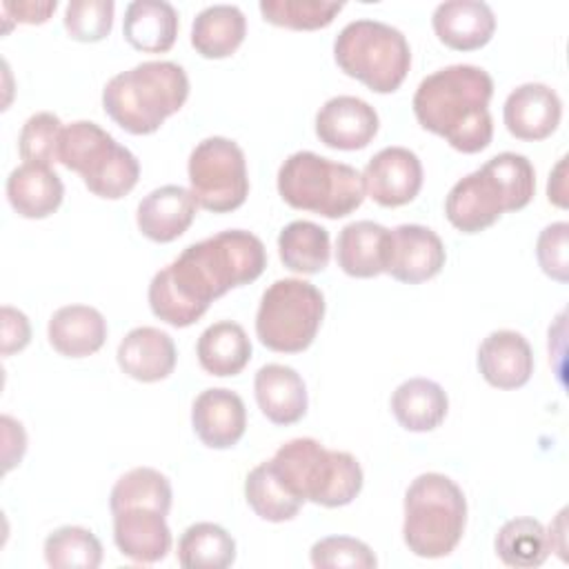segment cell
<instances>
[{
	"label": "cell",
	"mask_w": 569,
	"mask_h": 569,
	"mask_svg": "<svg viewBox=\"0 0 569 569\" xmlns=\"http://www.w3.org/2000/svg\"><path fill=\"white\" fill-rule=\"evenodd\" d=\"M267 249L244 229H227L182 249L149 282V307L171 327H189L229 289L260 278Z\"/></svg>",
	"instance_id": "obj_1"
},
{
	"label": "cell",
	"mask_w": 569,
	"mask_h": 569,
	"mask_svg": "<svg viewBox=\"0 0 569 569\" xmlns=\"http://www.w3.org/2000/svg\"><path fill=\"white\" fill-rule=\"evenodd\" d=\"M491 76L476 64H449L422 78L411 107L422 129L445 138L456 151L478 153L491 144Z\"/></svg>",
	"instance_id": "obj_2"
},
{
	"label": "cell",
	"mask_w": 569,
	"mask_h": 569,
	"mask_svg": "<svg viewBox=\"0 0 569 569\" xmlns=\"http://www.w3.org/2000/svg\"><path fill=\"white\" fill-rule=\"evenodd\" d=\"M189 98L187 71L171 60H147L116 73L102 89L104 113L124 131L147 136L182 109Z\"/></svg>",
	"instance_id": "obj_3"
},
{
	"label": "cell",
	"mask_w": 569,
	"mask_h": 569,
	"mask_svg": "<svg viewBox=\"0 0 569 569\" xmlns=\"http://www.w3.org/2000/svg\"><path fill=\"white\" fill-rule=\"evenodd\" d=\"M280 482L302 502L345 507L362 489L365 473L356 456L322 447L316 438H293L269 460Z\"/></svg>",
	"instance_id": "obj_4"
},
{
	"label": "cell",
	"mask_w": 569,
	"mask_h": 569,
	"mask_svg": "<svg viewBox=\"0 0 569 569\" xmlns=\"http://www.w3.org/2000/svg\"><path fill=\"white\" fill-rule=\"evenodd\" d=\"M467 498L445 473L427 471L411 480L405 493L402 538L413 556L445 558L462 540Z\"/></svg>",
	"instance_id": "obj_5"
},
{
	"label": "cell",
	"mask_w": 569,
	"mask_h": 569,
	"mask_svg": "<svg viewBox=\"0 0 569 569\" xmlns=\"http://www.w3.org/2000/svg\"><path fill=\"white\" fill-rule=\"evenodd\" d=\"M278 193L293 209L336 220L362 204L365 184L351 164L313 151H296L278 169Z\"/></svg>",
	"instance_id": "obj_6"
},
{
	"label": "cell",
	"mask_w": 569,
	"mask_h": 569,
	"mask_svg": "<svg viewBox=\"0 0 569 569\" xmlns=\"http://www.w3.org/2000/svg\"><path fill=\"white\" fill-rule=\"evenodd\" d=\"M336 64L376 93L396 91L411 67L405 33L387 22L360 18L347 22L333 42Z\"/></svg>",
	"instance_id": "obj_7"
},
{
	"label": "cell",
	"mask_w": 569,
	"mask_h": 569,
	"mask_svg": "<svg viewBox=\"0 0 569 569\" xmlns=\"http://www.w3.org/2000/svg\"><path fill=\"white\" fill-rule=\"evenodd\" d=\"M58 162L80 173L84 187L107 200L127 196L140 178L138 158L91 120H76L62 129Z\"/></svg>",
	"instance_id": "obj_8"
},
{
	"label": "cell",
	"mask_w": 569,
	"mask_h": 569,
	"mask_svg": "<svg viewBox=\"0 0 569 569\" xmlns=\"http://www.w3.org/2000/svg\"><path fill=\"white\" fill-rule=\"evenodd\" d=\"M325 318L322 291L302 278H280L271 282L258 305L256 336L278 353L305 351Z\"/></svg>",
	"instance_id": "obj_9"
},
{
	"label": "cell",
	"mask_w": 569,
	"mask_h": 569,
	"mask_svg": "<svg viewBox=\"0 0 569 569\" xmlns=\"http://www.w3.org/2000/svg\"><path fill=\"white\" fill-rule=\"evenodd\" d=\"M189 184L196 202L213 213L238 209L249 196L244 151L238 142L211 136L200 140L189 156Z\"/></svg>",
	"instance_id": "obj_10"
},
{
	"label": "cell",
	"mask_w": 569,
	"mask_h": 569,
	"mask_svg": "<svg viewBox=\"0 0 569 569\" xmlns=\"http://www.w3.org/2000/svg\"><path fill=\"white\" fill-rule=\"evenodd\" d=\"M505 211H513L511 198L487 162L460 178L445 198V216L462 233L485 231Z\"/></svg>",
	"instance_id": "obj_11"
},
{
	"label": "cell",
	"mask_w": 569,
	"mask_h": 569,
	"mask_svg": "<svg viewBox=\"0 0 569 569\" xmlns=\"http://www.w3.org/2000/svg\"><path fill=\"white\" fill-rule=\"evenodd\" d=\"M445 260V244L433 229L425 224H398L389 229L385 273L398 282H425L440 273Z\"/></svg>",
	"instance_id": "obj_12"
},
{
	"label": "cell",
	"mask_w": 569,
	"mask_h": 569,
	"mask_svg": "<svg viewBox=\"0 0 569 569\" xmlns=\"http://www.w3.org/2000/svg\"><path fill=\"white\" fill-rule=\"evenodd\" d=\"M360 176L365 193L380 207H402L422 189V162L407 147L380 149Z\"/></svg>",
	"instance_id": "obj_13"
},
{
	"label": "cell",
	"mask_w": 569,
	"mask_h": 569,
	"mask_svg": "<svg viewBox=\"0 0 569 569\" xmlns=\"http://www.w3.org/2000/svg\"><path fill=\"white\" fill-rule=\"evenodd\" d=\"M376 109L356 96L329 98L316 113V136L340 151L365 149L378 133Z\"/></svg>",
	"instance_id": "obj_14"
},
{
	"label": "cell",
	"mask_w": 569,
	"mask_h": 569,
	"mask_svg": "<svg viewBox=\"0 0 569 569\" xmlns=\"http://www.w3.org/2000/svg\"><path fill=\"white\" fill-rule=\"evenodd\" d=\"M562 118L560 96L542 82H525L516 87L502 107V120L507 131L518 140H545L549 138Z\"/></svg>",
	"instance_id": "obj_15"
},
{
	"label": "cell",
	"mask_w": 569,
	"mask_h": 569,
	"mask_svg": "<svg viewBox=\"0 0 569 569\" xmlns=\"http://www.w3.org/2000/svg\"><path fill=\"white\" fill-rule=\"evenodd\" d=\"M113 542L131 562L153 565L167 558L173 538L162 511L129 507L113 513Z\"/></svg>",
	"instance_id": "obj_16"
},
{
	"label": "cell",
	"mask_w": 569,
	"mask_h": 569,
	"mask_svg": "<svg viewBox=\"0 0 569 569\" xmlns=\"http://www.w3.org/2000/svg\"><path fill=\"white\" fill-rule=\"evenodd\" d=\"M196 436L209 449H229L238 445L247 429V409L242 398L224 387L204 389L191 407Z\"/></svg>",
	"instance_id": "obj_17"
},
{
	"label": "cell",
	"mask_w": 569,
	"mask_h": 569,
	"mask_svg": "<svg viewBox=\"0 0 569 569\" xmlns=\"http://www.w3.org/2000/svg\"><path fill=\"white\" fill-rule=\"evenodd\" d=\"M478 369L491 387L518 389L533 373V351L522 333L498 329L480 342Z\"/></svg>",
	"instance_id": "obj_18"
},
{
	"label": "cell",
	"mask_w": 569,
	"mask_h": 569,
	"mask_svg": "<svg viewBox=\"0 0 569 569\" xmlns=\"http://www.w3.org/2000/svg\"><path fill=\"white\" fill-rule=\"evenodd\" d=\"M196 198L180 184H162L149 191L136 211L142 236L153 242H171L180 238L196 218Z\"/></svg>",
	"instance_id": "obj_19"
},
{
	"label": "cell",
	"mask_w": 569,
	"mask_h": 569,
	"mask_svg": "<svg viewBox=\"0 0 569 569\" xmlns=\"http://www.w3.org/2000/svg\"><path fill=\"white\" fill-rule=\"evenodd\" d=\"M433 31L442 44L456 51L485 47L496 31V16L482 0H447L433 9Z\"/></svg>",
	"instance_id": "obj_20"
},
{
	"label": "cell",
	"mask_w": 569,
	"mask_h": 569,
	"mask_svg": "<svg viewBox=\"0 0 569 569\" xmlns=\"http://www.w3.org/2000/svg\"><path fill=\"white\" fill-rule=\"evenodd\" d=\"M120 369L140 382H158L173 373L176 345L167 331L156 327H136L118 345Z\"/></svg>",
	"instance_id": "obj_21"
},
{
	"label": "cell",
	"mask_w": 569,
	"mask_h": 569,
	"mask_svg": "<svg viewBox=\"0 0 569 569\" xmlns=\"http://www.w3.org/2000/svg\"><path fill=\"white\" fill-rule=\"evenodd\" d=\"M256 402L273 425H293L307 413V387L302 376L287 365H264L253 378Z\"/></svg>",
	"instance_id": "obj_22"
},
{
	"label": "cell",
	"mask_w": 569,
	"mask_h": 569,
	"mask_svg": "<svg viewBox=\"0 0 569 569\" xmlns=\"http://www.w3.org/2000/svg\"><path fill=\"white\" fill-rule=\"evenodd\" d=\"M49 345L67 358H84L102 349L107 340L104 316L89 305H64L47 325Z\"/></svg>",
	"instance_id": "obj_23"
},
{
	"label": "cell",
	"mask_w": 569,
	"mask_h": 569,
	"mask_svg": "<svg viewBox=\"0 0 569 569\" xmlns=\"http://www.w3.org/2000/svg\"><path fill=\"white\" fill-rule=\"evenodd\" d=\"M7 198L18 216L40 220L60 207L64 184L49 164L22 162L7 178Z\"/></svg>",
	"instance_id": "obj_24"
},
{
	"label": "cell",
	"mask_w": 569,
	"mask_h": 569,
	"mask_svg": "<svg viewBox=\"0 0 569 569\" xmlns=\"http://www.w3.org/2000/svg\"><path fill=\"white\" fill-rule=\"evenodd\" d=\"M389 229L373 220H356L340 229L336 242L338 267L351 278L385 273Z\"/></svg>",
	"instance_id": "obj_25"
},
{
	"label": "cell",
	"mask_w": 569,
	"mask_h": 569,
	"mask_svg": "<svg viewBox=\"0 0 569 569\" xmlns=\"http://www.w3.org/2000/svg\"><path fill=\"white\" fill-rule=\"evenodd\" d=\"M178 11L167 0H133L124 9V40L147 53H164L178 38Z\"/></svg>",
	"instance_id": "obj_26"
},
{
	"label": "cell",
	"mask_w": 569,
	"mask_h": 569,
	"mask_svg": "<svg viewBox=\"0 0 569 569\" xmlns=\"http://www.w3.org/2000/svg\"><path fill=\"white\" fill-rule=\"evenodd\" d=\"M449 409L445 389L429 378H409L391 393V411L407 431H431L440 427Z\"/></svg>",
	"instance_id": "obj_27"
},
{
	"label": "cell",
	"mask_w": 569,
	"mask_h": 569,
	"mask_svg": "<svg viewBox=\"0 0 569 569\" xmlns=\"http://www.w3.org/2000/svg\"><path fill=\"white\" fill-rule=\"evenodd\" d=\"M200 367L218 378L238 376L251 360V340L233 320L209 325L196 345Z\"/></svg>",
	"instance_id": "obj_28"
},
{
	"label": "cell",
	"mask_w": 569,
	"mask_h": 569,
	"mask_svg": "<svg viewBox=\"0 0 569 569\" xmlns=\"http://www.w3.org/2000/svg\"><path fill=\"white\" fill-rule=\"evenodd\" d=\"M247 36V18L236 4H209L191 22V44L202 58L231 56Z\"/></svg>",
	"instance_id": "obj_29"
},
{
	"label": "cell",
	"mask_w": 569,
	"mask_h": 569,
	"mask_svg": "<svg viewBox=\"0 0 569 569\" xmlns=\"http://www.w3.org/2000/svg\"><path fill=\"white\" fill-rule=\"evenodd\" d=\"M278 253L296 273H320L331 258L329 231L311 220H293L278 236Z\"/></svg>",
	"instance_id": "obj_30"
},
{
	"label": "cell",
	"mask_w": 569,
	"mask_h": 569,
	"mask_svg": "<svg viewBox=\"0 0 569 569\" xmlns=\"http://www.w3.org/2000/svg\"><path fill=\"white\" fill-rule=\"evenodd\" d=\"M236 560V540L216 522L189 525L178 540V562L184 569H224Z\"/></svg>",
	"instance_id": "obj_31"
},
{
	"label": "cell",
	"mask_w": 569,
	"mask_h": 569,
	"mask_svg": "<svg viewBox=\"0 0 569 569\" xmlns=\"http://www.w3.org/2000/svg\"><path fill=\"white\" fill-rule=\"evenodd\" d=\"M496 553L507 567H540L551 553L549 533L536 518L507 520L496 533Z\"/></svg>",
	"instance_id": "obj_32"
},
{
	"label": "cell",
	"mask_w": 569,
	"mask_h": 569,
	"mask_svg": "<svg viewBox=\"0 0 569 569\" xmlns=\"http://www.w3.org/2000/svg\"><path fill=\"white\" fill-rule=\"evenodd\" d=\"M244 498L253 513L267 522H287L305 505L276 476L269 460L256 465L244 480Z\"/></svg>",
	"instance_id": "obj_33"
},
{
	"label": "cell",
	"mask_w": 569,
	"mask_h": 569,
	"mask_svg": "<svg viewBox=\"0 0 569 569\" xmlns=\"http://www.w3.org/2000/svg\"><path fill=\"white\" fill-rule=\"evenodd\" d=\"M173 491L164 473L153 467H136L120 476L109 496L111 513L129 507H151L164 516L171 509Z\"/></svg>",
	"instance_id": "obj_34"
},
{
	"label": "cell",
	"mask_w": 569,
	"mask_h": 569,
	"mask_svg": "<svg viewBox=\"0 0 569 569\" xmlns=\"http://www.w3.org/2000/svg\"><path fill=\"white\" fill-rule=\"evenodd\" d=\"M44 560L53 569H96L102 562V545L93 531L64 525L44 538Z\"/></svg>",
	"instance_id": "obj_35"
},
{
	"label": "cell",
	"mask_w": 569,
	"mask_h": 569,
	"mask_svg": "<svg viewBox=\"0 0 569 569\" xmlns=\"http://www.w3.org/2000/svg\"><path fill=\"white\" fill-rule=\"evenodd\" d=\"M342 7V2L325 0H262L260 13L271 24L296 31H311L331 24Z\"/></svg>",
	"instance_id": "obj_36"
},
{
	"label": "cell",
	"mask_w": 569,
	"mask_h": 569,
	"mask_svg": "<svg viewBox=\"0 0 569 569\" xmlns=\"http://www.w3.org/2000/svg\"><path fill=\"white\" fill-rule=\"evenodd\" d=\"M64 124L51 111H38L27 118L18 136V151L24 162H58V144Z\"/></svg>",
	"instance_id": "obj_37"
},
{
	"label": "cell",
	"mask_w": 569,
	"mask_h": 569,
	"mask_svg": "<svg viewBox=\"0 0 569 569\" xmlns=\"http://www.w3.org/2000/svg\"><path fill=\"white\" fill-rule=\"evenodd\" d=\"M309 558L316 569H373L378 565V558L373 556L371 547L351 536L320 538L318 542H313Z\"/></svg>",
	"instance_id": "obj_38"
},
{
	"label": "cell",
	"mask_w": 569,
	"mask_h": 569,
	"mask_svg": "<svg viewBox=\"0 0 569 569\" xmlns=\"http://www.w3.org/2000/svg\"><path fill=\"white\" fill-rule=\"evenodd\" d=\"M113 0H71L64 9V29L73 40L98 42L113 27Z\"/></svg>",
	"instance_id": "obj_39"
},
{
	"label": "cell",
	"mask_w": 569,
	"mask_h": 569,
	"mask_svg": "<svg viewBox=\"0 0 569 569\" xmlns=\"http://www.w3.org/2000/svg\"><path fill=\"white\" fill-rule=\"evenodd\" d=\"M487 164L498 176V180L505 184V189L511 198L513 211L525 209L536 193V171H533V164L529 162V158L522 153L502 151V153L489 158Z\"/></svg>",
	"instance_id": "obj_40"
},
{
	"label": "cell",
	"mask_w": 569,
	"mask_h": 569,
	"mask_svg": "<svg viewBox=\"0 0 569 569\" xmlns=\"http://www.w3.org/2000/svg\"><path fill=\"white\" fill-rule=\"evenodd\" d=\"M536 258L540 269L558 280H569V224L565 220L547 224L536 240Z\"/></svg>",
	"instance_id": "obj_41"
},
{
	"label": "cell",
	"mask_w": 569,
	"mask_h": 569,
	"mask_svg": "<svg viewBox=\"0 0 569 569\" xmlns=\"http://www.w3.org/2000/svg\"><path fill=\"white\" fill-rule=\"evenodd\" d=\"M0 325H2V356H11L16 351H22L31 340V325L29 318L16 309L4 305L0 309Z\"/></svg>",
	"instance_id": "obj_42"
},
{
	"label": "cell",
	"mask_w": 569,
	"mask_h": 569,
	"mask_svg": "<svg viewBox=\"0 0 569 569\" xmlns=\"http://www.w3.org/2000/svg\"><path fill=\"white\" fill-rule=\"evenodd\" d=\"M2 425V462H4V473L11 471L16 465H20L24 451H27V433L22 429V425L18 420H13L11 416H2L0 418Z\"/></svg>",
	"instance_id": "obj_43"
},
{
	"label": "cell",
	"mask_w": 569,
	"mask_h": 569,
	"mask_svg": "<svg viewBox=\"0 0 569 569\" xmlns=\"http://www.w3.org/2000/svg\"><path fill=\"white\" fill-rule=\"evenodd\" d=\"M58 2L56 0H47V2H2V11L11 13L18 22H29V24H40L44 22L53 11H56Z\"/></svg>",
	"instance_id": "obj_44"
},
{
	"label": "cell",
	"mask_w": 569,
	"mask_h": 569,
	"mask_svg": "<svg viewBox=\"0 0 569 569\" xmlns=\"http://www.w3.org/2000/svg\"><path fill=\"white\" fill-rule=\"evenodd\" d=\"M565 169H567V158H560V160H558V164L553 167V171L549 173V182H547V196H549V202H553V204H558V207H567Z\"/></svg>",
	"instance_id": "obj_45"
},
{
	"label": "cell",
	"mask_w": 569,
	"mask_h": 569,
	"mask_svg": "<svg viewBox=\"0 0 569 569\" xmlns=\"http://www.w3.org/2000/svg\"><path fill=\"white\" fill-rule=\"evenodd\" d=\"M547 533H549V545H551V551H558L560 553V558L562 560H567V509H562L558 516H556V520H553V525L547 529Z\"/></svg>",
	"instance_id": "obj_46"
}]
</instances>
